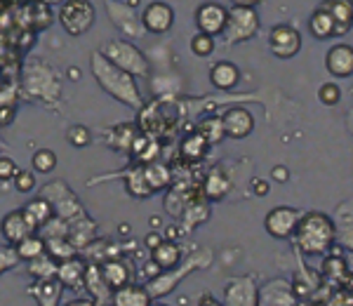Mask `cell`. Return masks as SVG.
I'll use <instances>...</instances> for the list:
<instances>
[{"instance_id": "cell-44", "label": "cell", "mask_w": 353, "mask_h": 306, "mask_svg": "<svg viewBox=\"0 0 353 306\" xmlns=\"http://www.w3.org/2000/svg\"><path fill=\"white\" fill-rule=\"evenodd\" d=\"M17 174V163L12 158H0V181H8Z\"/></svg>"}, {"instance_id": "cell-27", "label": "cell", "mask_w": 353, "mask_h": 306, "mask_svg": "<svg viewBox=\"0 0 353 306\" xmlns=\"http://www.w3.org/2000/svg\"><path fill=\"white\" fill-rule=\"evenodd\" d=\"M99 271H101V278H104V283L111 290H118L125 283H130V271L121 259H109V262L99 266Z\"/></svg>"}, {"instance_id": "cell-37", "label": "cell", "mask_w": 353, "mask_h": 306, "mask_svg": "<svg viewBox=\"0 0 353 306\" xmlns=\"http://www.w3.org/2000/svg\"><path fill=\"white\" fill-rule=\"evenodd\" d=\"M54 167H57V156L52 149H41L33 153V170H36V172L48 174V172H52Z\"/></svg>"}, {"instance_id": "cell-19", "label": "cell", "mask_w": 353, "mask_h": 306, "mask_svg": "<svg viewBox=\"0 0 353 306\" xmlns=\"http://www.w3.org/2000/svg\"><path fill=\"white\" fill-rule=\"evenodd\" d=\"M54 278L59 280L61 287H81L83 280H85V264L81 259H76V254L68 259H61L59 264H57V274Z\"/></svg>"}, {"instance_id": "cell-6", "label": "cell", "mask_w": 353, "mask_h": 306, "mask_svg": "<svg viewBox=\"0 0 353 306\" xmlns=\"http://www.w3.org/2000/svg\"><path fill=\"white\" fill-rule=\"evenodd\" d=\"M41 196L50 201V205H52V210H54V217L64 219V222H71V219L85 214L81 201H78L76 194H73V191L68 189L61 179L45 186V189L41 191Z\"/></svg>"}, {"instance_id": "cell-46", "label": "cell", "mask_w": 353, "mask_h": 306, "mask_svg": "<svg viewBox=\"0 0 353 306\" xmlns=\"http://www.w3.org/2000/svg\"><path fill=\"white\" fill-rule=\"evenodd\" d=\"M252 189H254V194H257V196H266V194H269V181L254 179L252 181Z\"/></svg>"}, {"instance_id": "cell-24", "label": "cell", "mask_w": 353, "mask_h": 306, "mask_svg": "<svg viewBox=\"0 0 353 306\" xmlns=\"http://www.w3.org/2000/svg\"><path fill=\"white\" fill-rule=\"evenodd\" d=\"M210 81L217 90H233L241 81V71H238L236 64H231V61H219V64L212 66V71H210Z\"/></svg>"}, {"instance_id": "cell-13", "label": "cell", "mask_w": 353, "mask_h": 306, "mask_svg": "<svg viewBox=\"0 0 353 306\" xmlns=\"http://www.w3.org/2000/svg\"><path fill=\"white\" fill-rule=\"evenodd\" d=\"M226 14L229 10L221 8L219 3H205L196 10V26L201 33H208V36H219L226 26Z\"/></svg>"}, {"instance_id": "cell-31", "label": "cell", "mask_w": 353, "mask_h": 306, "mask_svg": "<svg viewBox=\"0 0 353 306\" xmlns=\"http://www.w3.org/2000/svg\"><path fill=\"white\" fill-rule=\"evenodd\" d=\"M137 125H132V123H125V125H116L111 130V134H109V144H111V149H116V151H130V146H132V141L137 137Z\"/></svg>"}, {"instance_id": "cell-5", "label": "cell", "mask_w": 353, "mask_h": 306, "mask_svg": "<svg viewBox=\"0 0 353 306\" xmlns=\"http://www.w3.org/2000/svg\"><path fill=\"white\" fill-rule=\"evenodd\" d=\"M210 262H212V252L210 250H198L193 257L189 259V264H184L181 266V271L179 274H163V276H158V278H151L149 283H146V292L151 294V299H156V297H165V294H170L172 292V287H176L181 283V278H184L186 274H191L193 269H205Z\"/></svg>"}, {"instance_id": "cell-48", "label": "cell", "mask_w": 353, "mask_h": 306, "mask_svg": "<svg viewBox=\"0 0 353 306\" xmlns=\"http://www.w3.org/2000/svg\"><path fill=\"white\" fill-rule=\"evenodd\" d=\"M161 241H163V236H158V234H149V236H146V245H149L151 250H153V247H156Z\"/></svg>"}, {"instance_id": "cell-4", "label": "cell", "mask_w": 353, "mask_h": 306, "mask_svg": "<svg viewBox=\"0 0 353 306\" xmlns=\"http://www.w3.org/2000/svg\"><path fill=\"white\" fill-rule=\"evenodd\" d=\"M101 54L116 64L118 69L132 73V76H149V59L144 57L141 50H137L128 41H109L101 50Z\"/></svg>"}, {"instance_id": "cell-20", "label": "cell", "mask_w": 353, "mask_h": 306, "mask_svg": "<svg viewBox=\"0 0 353 306\" xmlns=\"http://www.w3.org/2000/svg\"><path fill=\"white\" fill-rule=\"evenodd\" d=\"M325 8L334 19V36H344V31L351 28V19H353V5L351 0H325L321 5Z\"/></svg>"}, {"instance_id": "cell-1", "label": "cell", "mask_w": 353, "mask_h": 306, "mask_svg": "<svg viewBox=\"0 0 353 306\" xmlns=\"http://www.w3.org/2000/svg\"><path fill=\"white\" fill-rule=\"evenodd\" d=\"M90 66H92V73H94V81L101 85L106 94H111L113 99L123 101L125 106L130 109H141V94H139V88H137V81L132 73L118 69L116 64H111L101 52H94L90 57Z\"/></svg>"}, {"instance_id": "cell-49", "label": "cell", "mask_w": 353, "mask_h": 306, "mask_svg": "<svg viewBox=\"0 0 353 306\" xmlns=\"http://www.w3.org/2000/svg\"><path fill=\"white\" fill-rule=\"evenodd\" d=\"M236 5H250V8H254L257 3H261V0H233Z\"/></svg>"}, {"instance_id": "cell-39", "label": "cell", "mask_w": 353, "mask_h": 306, "mask_svg": "<svg viewBox=\"0 0 353 306\" xmlns=\"http://www.w3.org/2000/svg\"><path fill=\"white\" fill-rule=\"evenodd\" d=\"M318 99H321L325 106H334V104H339V99H341V90L337 88V85L325 83L321 88V92H318Z\"/></svg>"}, {"instance_id": "cell-21", "label": "cell", "mask_w": 353, "mask_h": 306, "mask_svg": "<svg viewBox=\"0 0 353 306\" xmlns=\"http://www.w3.org/2000/svg\"><path fill=\"white\" fill-rule=\"evenodd\" d=\"M153 302L151 294L146 292V287H139V285H130L125 283L123 287L113 290L111 294V304L116 306H149Z\"/></svg>"}, {"instance_id": "cell-32", "label": "cell", "mask_w": 353, "mask_h": 306, "mask_svg": "<svg viewBox=\"0 0 353 306\" xmlns=\"http://www.w3.org/2000/svg\"><path fill=\"white\" fill-rule=\"evenodd\" d=\"M125 184H128L130 196H134V198H149V196H153L151 186L146 184L144 167H141V165L132 167L128 174H125Z\"/></svg>"}, {"instance_id": "cell-34", "label": "cell", "mask_w": 353, "mask_h": 306, "mask_svg": "<svg viewBox=\"0 0 353 306\" xmlns=\"http://www.w3.org/2000/svg\"><path fill=\"white\" fill-rule=\"evenodd\" d=\"M189 201H191V196L186 194L184 186H174L168 194V198H165V212H168L170 217H181V212L189 205Z\"/></svg>"}, {"instance_id": "cell-16", "label": "cell", "mask_w": 353, "mask_h": 306, "mask_svg": "<svg viewBox=\"0 0 353 306\" xmlns=\"http://www.w3.org/2000/svg\"><path fill=\"white\" fill-rule=\"evenodd\" d=\"M226 304L233 306H254L257 304V285L250 276H241V278H233L224 290Z\"/></svg>"}, {"instance_id": "cell-11", "label": "cell", "mask_w": 353, "mask_h": 306, "mask_svg": "<svg viewBox=\"0 0 353 306\" xmlns=\"http://www.w3.org/2000/svg\"><path fill=\"white\" fill-rule=\"evenodd\" d=\"M219 121L224 134L231 139H245L254 130V116L243 106H233V109L224 111V116Z\"/></svg>"}, {"instance_id": "cell-30", "label": "cell", "mask_w": 353, "mask_h": 306, "mask_svg": "<svg viewBox=\"0 0 353 306\" xmlns=\"http://www.w3.org/2000/svg\"><path fill=\"white\" fill-rule=\"evenodd\" d=\"M309 28H311V33L316 38H330V36H334V19H332V14H330L325 8H318L316 12L311 14Z\"/></svg>"}, {"instance_id": "cell-17", "label": "cell", "mask_w": 353, "mask_h": 306, "mask_svg": "<svg viewBox=\"0 0 353 306\" xmlns=\"http://www.w3.org/2000/svg\"><path fill=\"white\" fill-rule=\"evenodd\" d=\"M325 66H327V71L332 73V76L351 78V73H353V50H351V45H344V43L334 45V48L330 50L327 57H325Z\"/></svg>"}, {"instance_id": "cell-8", "label": "cell", "mask_w": 353, "mask_h": 306, "mask_svg": "<svg viewBox=\"0 0 353 306\" xmlns=\"http://www.w3.org/2000/svg\"><path fill=\"white\" fill-rule=\"evenodd\" d=\"M26 90L31 97H38L43 101H54L59 97V85L57 76L48 66H31L26 73Z\"/></svg>"}, {"instance_id": "cell-40", "label": "cell", "mask_w": 353, "mask_h": 306, "mask_svg": "<svg viewBox=\"0 0 353 306\" xmlns=\"http://www.w3.org/2000/svg\"><path fill=\"white\" fill-rule=\"evenodd\" d=\"M68 141H71V146H78V149H83V146L90 144V132L88 127L83 125H76L68 130Z\"/></svg>"}, {"instance_id": "cell-36", "label": "cell", "mask_w": 353, "mask_h": 306, "mask_svg": "<svg viewBox=\"0 0 353 306\" xmlns=\"http://www.w3.org/2000/svg\"><path fill=\"white\" fill-rule=\"evenodd\" d=\"M14 250H17V254H19V259L31 262V259L41 257V254L45 252V243L41 241V238H36V236H26L24 241L17 243Z\"/></svg>"}, {"instance_id": "cell-33", "label": "cell", "mask_w": 353, "mask_h": 306, "mask_svg": "<svg viewBox=\"0 0 353 306\" xmlns=\"http://www.w3.org/2000/svg\"><path fill=\"white\" fill-rule=\"evenodd\" d=\"M59 290H61V285L57 278H38L36 285L31 287V294H36V299L41 304H57Z\"/></svg>"}, {"instance_id": "cell-38", "label": "cell", "mask_w": 353, "mask_h": 306, "mask_svg": "<svg viewBox=\"0 0 353 306\" xmlns=\"http://www.w3.org/2000/svg\"><path fill=\"white\" fill-rule=\"evenodd\" d=\"M191 50H193V54H198V57L212 54L214 52V38L208 36V33H198V36H193V41H191Z\"/></svg>"}, {"instance_id": "cell-47", "label": "cell", "mask_w": 353, "mask_h": 306, "mask_svg": "<svg viewBox=\"0 0 353 306\" xmlns=\"http://www.w3.org/2000/svg\"><path fill=\"white\" fill-rule=\"evenodd\" d=\"M271 177H273V181H288L290 174H288V170H285V167H281V165H278V167H273Z\"/></svg>"}, {"instance_id": "cell-43", "label": "cell", "mask_w": 353, "mask_h": 306, "mask_svg": "<svg viewBox=\"0 0 353 306\" xmlns=\"http://www.w3.org/2000/svg\"><path fill=\"white\" fill-rule=\"evenodd\" d=\"M12 179L19 194H28V191H33V186H36V179H33L31 172H19V170H17V174Z\"/></svg>"}, {"instance_id": "cell-25", "label": "cell", "mask_w": 353, "mask_h": 306, "mask_svg": "<svg viewBox=\"0 0 353 306\" xmlns=\"http://www.w3.org/2000/svg\"><path fill=\"white\" fill-rule=\"evenodd\" d=\"M229 191H231V181L221 170H212L203 184L205 201H224V198L229 196Z\"/></svg>"}, {"instance_id": "cell-15", "label": "cell", "mask_w": 353, "mask_h": 306, "mask_svg": "<svg viewBox=\"0 0 353 306\" xmlns=\"http://www.w3.org/2000/svg\"><path fill=\"white\" fill-rule=\"evenodd\" d=\"M109 14H111V21L116 24L125 36L130 38H139L144 36V26H141V17L134 14V10L130 5H121V3H113L109 0Z\"/></svg>"}, {"instance_id": "cell-42", "label": "cell", "mask_w": 353, "mask_h": 306, "mask_svg": "<svg viewBox=\"0 0 353 306\" xmlns=\"http://www.w3.org/2000/svg\"><path fill=\"white\" fill-rule=\"evenodd\" d=\"M19 262V254H17L14 245L10 247H0V274L8 269H12V266Z\"/></svg>"}, {"instance_id": "cell-22", "label": "cell", "mask_w": 353, "mask_h": 306, "mask_svg": "<svg viewBox=\"0 0 353 306\" xmlns=\"http://www.w3.org/2000/svg\"><path fill=\"white\" fill-rule=\"evenodd\" d=\"M151 262L156 264L158 269H165V271L174 269V266L181 262V250H179V245H176L174 241H168V238H163V241L158 243L156 247H153Z\"/></svg>"}, {"instance_id": "cell-9", "label": "cell", "mask_w": 353, "mask_h": 306, "mask_svg": "<svg viewBox=\"0 0 353 306\" xmlns=\"http://www.w3.org/2000/svg\"><path fill=\"white\" fill-rule=\"evenodd\" d=\"M257 304L261 306H294L299 304L292 283L288 278H271L257 287Z\"/></svg>"}, {"instance_id": "cell-45", "label": "cell", "mask_w": 353, "mask_h": 306, "mask_svg": "<svg viewBox=\"0 0 353 306\" xmlns=\"http://www.w3.org/2000/svg\"><path fill=\"white\" fill-rule=\"evenodd\" d=\"M186 226H179V224H172V226H168V231H165V236H168V241H172V238H179L181 234H186Z\"/></svg>"}, {"instance_id": "cell-23", "label": "cell", "mask_w": 353, "mask_h": 306, "mask_svg": "<svg viewBox=\"0 0 353 306\" xmlns=\"http://www.w3.org/2000/svg\"><path fill=\"white\" fill-rule=\"evenodd\" d=\"M21 212H24V217L28 219V224L33 226V231L41 229L43 224H48L50 219L54 217L52 205H50V201H48V198H43V196H38L36 201L26 203V207L21 210Z\"/></svg>"}, {"instance_id": "cell-12", "label": "cell", "mask_w": 353, "mask_h": 306, "mask_svg": "<svg viewBox=\"0 0 353 306\" xmlns=\"http://www.w3.org/2000/svg\"><path fill=\"white\" fill-rule=\"evenodd\" d=\"M299 222V212L294 207H285V205H281V207H276V210H271L269 214H266V231H269V236L273 238H278V241H285V238L292 236V231H294V226H297Z\"/></svg>"}, {"instance_id": "cell-2", "label": "cell", "mask_w": 353, "mask_h": 306, "mask_svg": "<svg viewBox=\"0 0 353 306\" xmlns=\"http://www.w3.org/2000/svg\"><path fill=\"white\" fill-rule=\"evenodd\" d=\"M292 234L297 236L299 250L304 254L316 257V254H325L330 250V245L334 243L337 229H334V222L327 214L309 212V214H304V217L299 214V222L294 226Z\"/></svg>"}, {"instance_id": "cell-18", "label": "cell", "mask_w": 353, "mask_h": 306, "mask_svg": "<svg viewBox=\"0 0 353 306\" xmlns=\"http://www.w3.org/2000/svg\"><path fill=\"white\" fill-rule=\"evenodd\" d=\"M0 229H3V236H5V241H8L10 245H17L19 241H24L26 236L33 234V226L28 224V219L24 217V212H21V210H14V212L5 214Z\"/></svg>"}, {"instance_id": "cell-28", "label": "cell", "mask_w": 353, "mask_h": 306, "mask_svg": "<svg viewBox=\"0 0 353 306\" xmlns=\"http://www.w3.org/2000/svg\"><path fill=\"white\" fill-rule=\"evenodd\" d=\"M144 177H146V184L151 186V191L156 194V191L165 189V186L172 181V170L168 165H163V163H156V161H149L144 163Z\"/></svg>"}, {"instance_id": "cell-10", "label": "cell", "mask_w": 353, "mask_h": 306, "mask_svg": "<svg viewBox=\"0 0 353 306\" xmlns=\"http://www.w3.org/2000/svg\"><path fill=\"white\" fill-rule=\"evenodd\" d=\"M269 48H271V52L276 57H281V59H290V57L297 54L301 48L299 31L288 24L273 26V31L269 36Z\"/></svg>"}, {"instance_id": "cell-26", "label": "cell", "mask_w": 353, "mask_h": 306, "mask_svg": "<svg viewBox=\"0 0 353 306\" xmlns=\"http://www.w3.org/2000/svg\"><path fill=\"white\" fill-rule=\"evenodd\" d=\"M83 285L88 287L90 294L92 297H97V302H109L106 297H111L113 290L109 285L104 283V278H101V271H99V266L97 264H90V266H85V280H83Z\"/></svg>"}, {"instance_id": "cell-29", "label": "cell", "mask_w": 353, "mask_h": 306, "mask_svg": "<svg viewBox=\"0 0 353 306\" xmlns=\"http://www.w3.org/2000/svg\"><path fill=\"white\" fill-rule=\"evenodd\" d=\"M208 149H210L208 139H205L201 132H193L181 141V158L189 163H198L205 153H208Z\"/></svg>"}, {"instance_id": "cell-3", "label": "cell", "mask_w": 353, "mask_h": 306, "mask_svg": "<svg viewBox=\"0 0 353 306\" xmlns=\"http://www.w3.org/2000/svg\"><path fill=\"white\" fill-rule=\"evenodd\" d=\"M257 31H259V17L254 12V8H250V5H236L226 14V26L221 33H224L226 45H238L254 38Z\"/></svg>"}, {"instance_id": "cell-41", "label": "cell", "mask_w": 353, "mask_h": 306, "mask_svg": "<svg viewBox=\"0 0 353 306\" xmlns=\"http://www.w3.org/2000/svg\"><path fill=\"white\" fill-rule=\"evenodd\" d=\"M323 274H325L327 278L341 280L344 278V262H341V259H334V257L325 259V264H323Z\"/></svg>"}, {"instance_id": "cell-35", "label": "cell", "mask_w": 353, "mask_h": 306, "mask_svg": "<svg viewBox=\"0 0 353 306\" xmlns=\"http://www.w3.org/2000/svg\"><path fill=\"white\" fill-rule=\"evenodd\" d=\"M28 271H31V276L33 278H54V274H57V262L50 254H41V257H36V259H31L28 262Z\"/></svg>"}, {"instance_id": "cell-7", "label": "cell", "mask_w": 353, "mask_h": 306, "mask_svg": "<svg viewBox=\"0 0 353 306\" xmlns=\"http://www.w3.org/2000/svg\"><path fill=\"white\" fill-rule=\"evenodd\" d=\"M94 5L90 0H66L61 5L59 19L71 36H85L94 24Z\"/></svg>"}, {"instance_id": "cell-14", "label": "cell", "mask_w": 353, "mask_h": 306, "mask_svg": "<svg viewBox=\"0 0 353 306\" xmlns=\"http://www.w3.org/2000/svg\"><path fill=\"white\" fill-rule=\"evenodd\" d=\"M174 24V10L168 3H151L141 12V26L149 33H168Z\"/></svg>"}]
</instances>
